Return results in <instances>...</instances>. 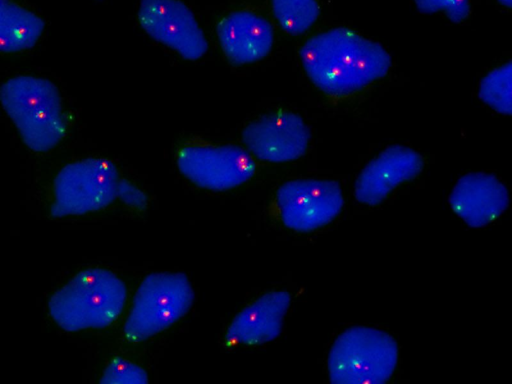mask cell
<instances>
[{
	"instance_id": "obj_1",
	"label": "cell",
	"mask_w": 512,
	"mask_h": 384,
	"mask_svg": "<svg viewBox=\"0 0 512 384\" xmlns=\"http://www.w3.org/2000/svg\"><path fill=\"white\" fill-rule=\"evenodd\" d=\"M311 82L330 97H346L384 78L392 60L386 49L356 31L337 27L308 38L299 50Z\"/></svg>"
},
{
	"instance_id": "obj_2",
	"label": "cell",
	"mask_w": 512,
	"mask_h": 384,
	"mask_svg": "<svg viewBox=\"0 0 512 384\" xmlns=\"http://www.w3.org/2000/svg\"><path fill=\"white\" fill-rule=\"evenodd\" d=\"M128 296L126 283L116 273L89 267L55 290L47 309L54 324L66 332L103 330L124 314Z\"/></svg>"
},
{
	"instance_id": "obj_3",
	"label": "cell",
	"mask_w": 512,
	"mask_h": 384,
	"mask_svg": "<svg viewBox=\"0 0 512 384\" xmlns=\"http://www.w3.org/2000/svg\"><path fill=\"white\" fill-rule=\"evenodd\" d=\"M0 101L22 142L32 151L55 148L67 132V118L58 88L48 79L20 75L0 88Z\"/></svg>"
},
{
	"instance_id": "obj_4",
	"label": "cell",
	"mask_w": 512,
	"mask_h": 384,
	"mask_svg": "<svg viewBox=\"0 0 512 384\" xmlns=\"http://www.w3.org/2000/svg\"><path fill=\"white\" fill-rule=\"evenodd\" d=\"M194 296L184 273L146 275L129 303L122 328L124 339L139 344L169 329L189 312Z\"/></svg>"
},
{
	"instance_id": "obj_5",
	"label": "cell",
	"mask_w": 512,
	"mask_h": 384,
	"mask_svg": "<svg viewBox=\"0 0 512 384\" xmlns=\"http://www.w3.org/2000/svg\"><path fill=\"white\" fill-rule=\"evenodd\" d=\"M398 345L388 333L356 326L342 332L328 355L333 384H384L396 368Z\"/></svg>"
},
{
	"instance_id": "obj_6",
	"label": "cell",
	"mask_w": 512,
	"mask_h": 384,
	"mask_svg": "<svg viewBox=\"0 0 512 384\" xmlns=\"http://www.w3.org/2000/svg\"><path fill=\"white\" fill-rule=\"evenodd\" d=\"M120 178L117 166L106 158L89 157L65 164L52 182L50 215L83 216L108 208L116 201Z\"/></svg>"
},
{
	"instance_id": "obj_7",
	"label": "cell",
	"mask_w": 512,
	"mask_h": 384,
	"mask_svg": "<svg viewBox=\"0 0 512 384\" xmlns=\"http://www.w3.org/2000/svg\"><path fill=\"white\" fill-rule=\"evenodd\" d=\"M180 173L194 185L210 191H227L248 182L256 170L253 156L236 145L183 141L176 150Z\"/></svg>"
},
{
	"instance_id": "obj_8",
	"label": "cell",
	"mask_w": 512,
	"mask_h": 384,
	"mask_svg": "<svg viewBox=\"0 0 512 384\" xmlns=\"http://www.w3.org/2000/svg\"><path fill=\"white\" fill-rule=\"evenodd\" d=\"M275 205L284 226L297 232H311L338 216L344 198L336 181L295 179L277 189Z\"/></svg>"
},
{
	"instance_id": "obj_9",
	"label": "cell",
	"mask_w": 512,
	"mask_h": 384,
	"mask_svg": "<svg viewBox=\"0 0 512 384\" xmlns=\"http://www.w3.org/2000/svg\"><path fill=\"white\" fill-rule=\"evenodd\" d=\"M137 20L147 35L185 60L196 61L208 50L194 13L181 0H140Z\"/></svg>"
},
{
	"instance_id": "obj_10",
	"label": "cell",
	"mask_w": 512,
	"mask_h": 384,
	"mask_svg": "<svg viewBox=\"0 0 512 384\" xmlns=\"http://www.w3.org/2000/svg\"><path fill=\"white\" fill-rule=\"evenodd\" d=\"M311 132L296 113L277 111L250 122L242 132V142L255 158L284 163L301 158L307 151Z\"/></svg>"
},
{
	"instance_id": "obj_11",
	"label": "cell",
	"mask_w": 512,
	"mask_h": 384,
	"mask_svg": "<svg viewBox=\"0 0 512 384\" xmlns=\"http://www.w3.org/2000/svg\"><path fill=\"white\" fill-rule=\"evenodd\" d=\"M424 161L415 150L392 145L373 158L358 175L354 195L358 202L376 206L399 185L417 177Z\"/></svg>"
},
{
	"instance_id": "obj_12",
	"label": "cell",
	"mask_w": 512,
	"mask_h": 384,
	"mask_svg": "<svg viewBox=\"0 0 512 384\" xmlns=\"http://www.w3.org/2000/svg\"><path fill=\"white\" fill-rule=\"evenodd\" d=\"M216 35L226 59L235 66L264 59L271 51L274 28L269 20L250 10H235L216 25Z\"/></svg>"
},
{
	"instance_id": "obj_13",
	"label": "cell",
	"mask_w": 512,
	"mask_h": 384,
	"mask_svg": "<svg viewBox=\"0 0 512 384\" xmlns=\"http://www.w3.org/2000/svg\"><path fill=\"white\" fill-rule=\"evenodd\" d=\"M449 203L468 226L479 228L492 223L507 209L509 193L494 175L474 172L459 178Z\"/></svg>"
},
{
	"instance_id": "obj_14",
	"label": "cell",
	"mask_w": 512,
	"mask_h": 384,
	"mask_svg": "<svg viewBox=\"0 0 512 384\" xmlns=\"http://www.w3.org/2000/svg\"><path fill=\"white\" fill-rule=\"evenodd\" d=\"M291 296L286 291L263 294L243 308L229 324L224 339L233 346H254L270 342L281 333Z\"/></svg>"
},
{
	"instance_id": "obj_15",
	"label": "cell",
	"mask_w": 512,
	"mask_h": 384,
	"mask_svg": "<svg viewBox=\"0 0 512 384\" xmlns=\"http://www.w3.org/2000/svg\"><path fill=\"white\" fill-rule=\"evenodd\" d=\"M45 29L44 20L12 0L0 4V50L12 54L32 48Z\"/></svg>"
},
{
	"instance_id": "obj_16",
	"label": "cell",
	"mask_w": 512,
	"mask_h": 384,
	"mask_svg": "<svg viewBox=\"0 0 512 384\" xmlns=\"http://www.w3.org/2000/svg\"><path fill=\"white\" fill-rule=\"evenodd\" d=\"M271 9L278 25L290 35L307 32L318 20V0H270Z\"/></svg>"
},
{
	"instance_id": "obj_17",
	"label": "cell",
	"mask_w": 512,
	"mask_h": 384,
	"mask_svg": "<svg viewBox=\"0 0 512 384\" xmlns=\"http://www.w3.org/2000/svg\"><path fill=\"white\" fill-rule=\"evenodd\" d=\"M479 98L494 111L512 116V60L482 78Z\"/></svg>"
},
{
	"instance_id": "obj_18",
	"label": "cell",
	"mask_w": 512,
	"mask_h": 384,
	"mask_svg": "<svg viewBox=\"0 0 512 384\" xmlns=\"http://www.w3.org/2000/svg\"><path fill=\"white\" fill-rule=\"evenodd\" d=\"M101 384H147L148 373L138 363L123 357H112L100 376Z\"/></svg>"
},
{
	"instance_id": "obj_19",
	"label": "cell",
	"mask_w": 512,
	"mask_h": 384,
	"mask_svg": "<svg viewBox=\"0 0 512 384\" xmlns=\"http://www.w3.org/2000/svg\"><path fill=\"white\" fill-rule=\"evenodd\" d=\"M414 3L422 13L443 12L455 23L465 20L471 11L469 0H414Z\"/></svg>"
},
{
	"instance_id": "obj_20",
	"label": "cell",
	"mask_w": 512,
	"mask_h": 384,
	"mask_svg": "<svg viewBox=\"0 0 512 384\" xmlns=\"http://www.w3.org/2000/svg\"><path fill=\"white\" fill-rule=\"evenodd\" d=\"M116 200L134 212L145 211L149 203L147 193L138 184L123 177L117 185Z\"/></svg>"
},
{
	"instance_id": "obj_21",
	"label": "cell",
	"mask_w": 512,
	"mask_h": 384,
	"mask_svg": "<svg viewBox=\"0 0 512 384\" xmlns=\"http://www.w3.org/2000/svg\"><path fill=\"white\" fill-rule=\"evenodd\" d=\"M498 2L505 7L512 9V0H498Z\"/></svg>"
}]
</instances>
